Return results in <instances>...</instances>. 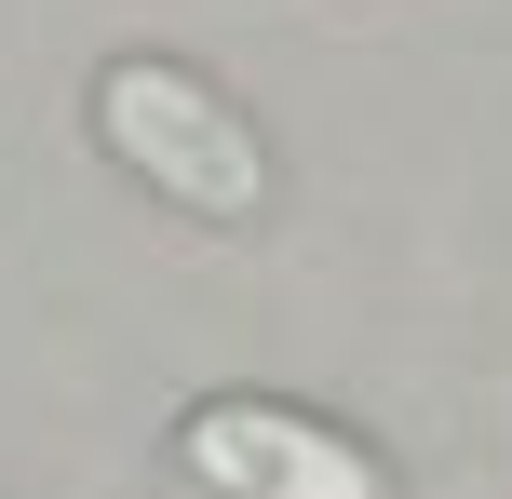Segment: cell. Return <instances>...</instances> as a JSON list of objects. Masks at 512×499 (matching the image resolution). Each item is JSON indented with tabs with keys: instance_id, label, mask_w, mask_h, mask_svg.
I'll return each mask as SVG.
<instances>
[{
	"instance_id": "cell-2",
	"label": "cell",
	"mask_w": 512,
	"mask_h": 499,
	"mask_svg": "<svg viewBox=\"0 0 512 499\" xmlns=\"http://www.w3.org/2000/svg\"><path fill=\"white\" fill-rule=\"evenodd\" d=\"M176 459H189V486H216V499H391V473L351 446V432L297 419V405H256V392L189 405Z\"/></svg>"
},
{
	"instance_id": "cell-1",
	"label": "cell",
	"mask_w": 512,
	"mask_h": 499,
	"mask_svg": "<svg viewBox=\"0 0 512 499\" xmlns=\"http://www.w3.org/2000/svg\"><path fill=\"white\" fill-rule=\"evenodd\" d=\"M95 135H108V162H135V176H149L162 203H189V216H256L270 203L256 122L203 68H176V54H122V68L95 81Z\"/></svg>"
}]
</instances>
